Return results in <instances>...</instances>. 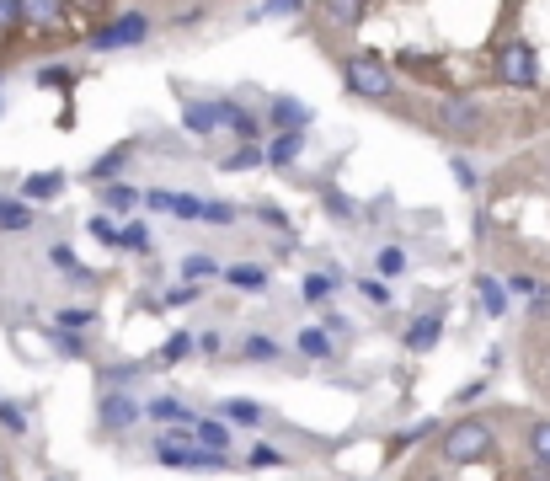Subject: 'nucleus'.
<instances>
[{
    "instance_id": "obj_42",
    "label": "nucleus",
    "mask_w": 550,
    "mask_h": 481,
    "mask_svg": "<svg viewBox=\"0 0 550 481\" xmlns=\"http://www.w3.org/2000/svg\"><path fill=\"white\" fill-rule=\"evenodd\" d=\"M0 428H6V433H27V412L17 407V401H0Z\"/></svg>"
},
{
    "instance_id": "obj_1",
    "label": "nucleus",
    "mask_w": 550,
    "mask_h": 481,
    "mask_svg": "<svg viewBox=\"0 0 550 481\" xmlns=\"http://www.w3.org/2000/svg\"><path fill=\"white\" fill-rule=\"evenodd\" d=\"M497 449V423L492 417H460L454 428H444V439H438V455L449 465H476Z\"/></svg>"
},
{
    "instance_id": "obj_11",
    "label": "nucleus",
    "mask_w": 550,
    "mask_h": 481,
    "mask_svg": "<svg viewBox=\"0 0 550 481\" xmlns=\"http://www.w3.org/2000/svg\"><path fill=\"white\" fill-rule=\"evenodd\" d=\"M70 0H17V22L22 27H38V33H49V27L65 22Z\"/></svg>"
},
{
    "instance_id": "obj_16",
    "label": "nucleus",
    "mask_w": 550,
    "mask_h": 481,
    "mask_svg": "<svg viewBox=\"0 0 550 481\" xmlns=\"http://www.w3.org/2000/svg\"><path fill=\"white\" fill-rule=\"evenodd\" d=\"M225 129H230L235 139H241V145H262V134H267V123H262L257 113H246V107H241V102H235V107H230V118H225Z\"/></svg>"
},
{
    "instance_id": "obj_39",
    "label": "nucleus",
    "mask_w": 550,
    "mask_h": 481,
    "mask_svg": "<svg viewBox=\"0 0 550 481\" xmlns=\"http://www.w3.org/2000/svg\"><path fill=\"white\" fill-rule=\"evenodd\" d=\"M358 294H364L369 305H380V310L390 305V289H385V278H369V273H364V278H358Z\"/></svg>"
},
{
    "instance_id": "obj_20",
    "label": "nucleus",
    "mask_w": 550,
    "mask_h": 481,
    "mask_svg": "<svg viewBox=\"0 0 550 481\" xmlns=\"http://www.w3.org/2000/svg\"><path fill=\"white\" fill-rule=\"evenodd\" d=\"M278 353H284V343H278V337H267V332L241 337V359H246V364H273Z\"/></svg>"
},
{
    "instance_id": "obj_54",
    "label": "nucleus",
    "mask_w": 550,
    "mask_h": 481,
    "mask_svg": "<svg viewBox=\"0 0 550 481\" xmlns=\"http://www.w3.org/2000/svg\"><path fill=\"white\" fill-rule=\"evenodd\" d=\"M0 113H6V102H0Z\"/></svg>"
},
{
    "instance_id": "obj_29",
    "label": "nucleus",
    "mask_w": 550,
    "mask_h": 481,
    "mask_svg": "<svg viewBox=\"0 0 550 481\" xmlns=\"http://www.w3.org/2000/svg\"><path fill=\"white\" fill-rule=\"evenodd\" d=\"M300 353H305V359H332V332H326V327H305L300 332Z\"/></svg>"
},
{
    "instance_id": "obj_33",
    "label": "nucleus",
    "mask_w": 550,
    "mask_h": 481,
    "mask_svg": "<svg viewBox=\"0 0 550 481\" xmlns=\"http://www.w3.org/2000/svg\"><path fill=\"white\" fill-rule=\"evenodd\" d=\"M187 353H198V337L193 332H171V343L161 348V359H155V364H182Z\"/></svg>"
},
{
    "instance_id": "obj_34",
    "label": "nucleus",
    "mask_w": 550,
    "mask_h": 481,
    "mask_svg": "<svg viewBox=\"0 0 550 481\" xmlns=\"http://www.w3.org/2000/svg\"><path fill=\"white\" fill-rule=\"evenodd\" d=\"M145 369H150V364H107V369H102V385H107V391H123V385L139 380Z\"/></svg>"
},
{
    "instance_id": "obj_31",
    "label": "nucleus",
    "mask_w": 550,
    "mask_h": 481,
    "mask_svg": "<svg viewBox=\"0 0 550 481\" xmlns=\"http://www.w3.org/2000/svg\"><path fill=\"white\" fill-rule=\"evenodd\" d=\"M225 278L235 289H267V268H257V262H235V268H225Z\"/></svg>"
},
{
    "instance_id": "obj_15",
    "label": "nucleus",
    "mask_w": 550,
    "mask_h": 481,
    "mask_svg": "<svg viewBox=\"0 0 550 481\" xmlns=\"http://www.w3.org/2000/svg\"><path fill=\"white\" fill-rule=\"evenodd\" d=\"M321 17L332 27H342V33H353V27L369 17V0H321Z\"/></svg>"
},
{
    "instance_id": "obj_23",
    "label": "nucleus",
    "mask_w": 550,
    "mask_h": 481,
    "mask_svg": "<svg viewBox=\"0 0 550 481\" xmlns=\"http://www.w3.org/2000/svg\"><path fill=\"white\" fill-rule=\"evenodd\" d=\"M219 417H225V423H241V428H257L267 412L257 407V401H241V396H230V401H219Z\"/></svg>"
},
{
    "instance_id": "obj_38",
    "label": "nucleus",
    "mask_w": 550,
    "mask_h": 481,
    "mask_svg": "<svg viewBox=\"0 0 550 481\" xmlns=\"http://www.w3.org/2000/svg\"><path fill=\"white\" fill-rule=\"evenodd\" d=\"M374 268H380V278H401L406 273V252L401 246H385V252L374 257Z\"/></svg>"
},
{
    "instance_id": "obj_22",
    "label": "nucleus",
    "mask_w": 550,
    "mask_h": 481,
    "mask_svg": "<svg viewBox=\"0 0 550 481\" xmlns=\"http://www.w3.org/2000/svg\"><path fill=\"white\" fill-rule=\"evenodd\" d=\"M102 209L107 214H134L139 209V193L129 182H102Z\"/></svg>"
},
{
    "instance_id": "obj_9",
    "label": "nucleus",
    "mask_w": 550,
    "mask_h": 481,
    "mask_svg": "<svg viewBox=\"0 0 550 481\" xmlns=\"http://www.w3.org/2000/svg\"><path fill=\"white\" fill-rule=\"evenodd\" d=\"M97 423H102L107 433L134 428V423H139V401H134L129 391H102V401H97Z\"/></svg>"
},
{
    "instance_id": "obj_50",
    "label": "nucleus",
    "mask_w": 550,
    "mask_h": 481,
    "mask_svg": "<svg viewBox=\"0 0 550 481\" xmlns=\"http://www.w3.org/2000/svg\"><path fill=\"white\" fill-rule=\"evenodd\" d=\"M481 396H486V380H470L465 391H460V401H481Z\"/></svg>"
},
{
    "instance_id": "obj_21",
    "label": "nucleus",
    "mask_w": 550,
    "mask_h": 481,
    "mask_svg": "<svg viewBox=\"0 0 550 481\" xmlns=\"http://www.w3.org/2000/svg\"><path fill=\"white\" fill-rule=\"evenodd\" d=\"M139 412H145V417H155V423H193V407H182V401L177 396H155L150 401V407H139Z\"/></svg>"
},
{
    "instance_id": "obj_47",
    "label": "nucleus",
    "mask_w": 550,
    "mask_h": 481,
    "mask_svg": "<svg viewBox=\"0 0 550 481\" xmlns=\"http://www.w3.org/2000/svg\"><path fill=\"white\" fill-rule=\"evenodd\" d=\"M246 465H284V455H278V449H267V444H257L246 455Z\"/></svg>"
},
{
    "instance_id": "obj_30",
    "label": "nucleus",
    "mask_w": 550,
    "mask_h": 481,
    "mask_svg": "<svg viewBox=\"0 0 550 481\" xmlns=\"http://www.w3.org/2000/svg\"><path fill=\"white\" fill-rule=\"evenodd\" d=\"M257 166H262V145H241L235 155H225V161H219V172H235V177H241V172H257Z\"/></svg>"
},
{
    "instance_id": "obj_53",
    "label": "nucleus",
    "mask_w": 550,
    "mask_h": 481,
    "mask_svg": "<svg viewBox=\"0 0 550 481\" xmlns=\"http://www.w3.org/2000/svg\"><path fill=\"white\" fill-rule=\"evenodd\" d=\"M422 481H444V476H422Z\"/></svg>"
},
{
    "instance_id": "obj_41",
    "label": "nucleus",
    "mask_w": 550,
    "mask_h": 481,
    "mask_svg": "<svg viewBox=\"0 0 550 481\" xmlns=\"http://www.w3.org/2000/svg\"><path fill=\"white\" fill-rule=\"evenodd\" d=\"M198 300H203V289H198V284H182V289H171L166 300H150V305L166 310V305H198Z\"/></svg>"
},
{
    "instance_id": "obj_27",
    "label": "nucleus",
    "mask_w": 550,
    "mask_h": 481,
    "mask_svg": "<svg viewBox=\"0 0 550 481\" xmlns=\"http://www.w3.org/2000/svg\"><path fill=\"white\" fill-rule=\"evenodd\" d=\"M305 0H262V6L246 11V22H267V17H300Z\"/></svg>"
},
{
    "instance_id": "obj_19",
    "label": "nucleus",
    "mask_w": 550,
    "mask_h": 481,
    "mask_svg": "<svg viewBox=\"0 0 550 481\" xmlns=\"http://www.w3.org/2000/svg\"><path fill=\"white\" fill-rule=\"evenodd\" d=\"M33 225H38V214H33L27 198H0V230L17 236V230H33Z\"/></svg>"
},
{
    "instance_id": "obj_35",
    "label": "nucleus",
    "mask_w": 550,
    "mask_h": 481,
    "mask_svg": "<svg viewBox=\"0 0 550 481\" xmlns=\"http://www.w3.org/2000/svg\"><path fill=\"white\" fill-rule=\"evenodd\" d=\"M49 343H54L59 359H86V337H81V332H65V327H59Z\"/></svg>"
},
{
    "instance_id": "obj_52",
    "label": "nucleus",
    "mask_w": 550,
    "mask_h": 481,
    "mask_svg": "<svg viewBox=\"0 0 550 481\" xmlns=\"http://www.w3.org/2000/svg\"><path fill=\"white\" fill-rule=\"evenodd\" d=\"M81 6H86V11H102V0H81Z\"/></svg>"
},
{
    "instance_id": "obj_24",
    "label": "nucleus",
    "mask_w": 550,
    "mask_h": 481,
    "mask_svg": "<svg viewBox=\"0 0 550 481\" xmlns=\"http://www.w3.org/2000/svg\"><path fill=\"white\" fill-rule=\"evenodd\" d=\"M337 284H342V273H337V268L310 273V278H305V305H326V300L337 294Z\"/></svg>"
},
{
    "instance_id": "obj_12",
    "label": "nucleus",
    "mask_w": 550,
    "mask_h": 481,
    "mask_svg": "<svg viewBox=\"0 0 550 481\" xmlns=\"http://www.w3.org/2000/svg\"><path fill=\"white\" fill-rule=\"evenodd\" d=\"M438 337H444V310H422V316H412V327H406V348L412 353H428L438 348Z\"/></svg>"
},
{
    "instance_id": "obj_48",
    "label": "nucleus",
    "mask_w": 550,
    "mask_h": 481,
    "mask_svg": "<svg viewBox=\"0 0 550 481\" xmlns=\"http://www.w3.org/2000/svg\"><path fill=\"white\" fill-rule=\"evenodd\" d=\"M508 289H518V294H540V284H534L529 273H513V278H508Z\"/></svg>"
},
{
    "instance_id": "obj_32",
    "label": "nucleus",
    "mask_w": 550,
    "mask_h": 481,
    "mask_svg": "<svg viewBox=\"0 0 550 481\" xmlns=\"http://www.w3.org/2000/svg\"><path fill=\"white\" fill-rule=\"evenodd\" d=\"M219 273V262L209 257V252H187V262H182V278L187 284H203V278H214Z\"/></svg>"
},
{
    "instance_id": "obj_26",
    "label": "nucleus",
    "mask_w": 550,
    "mask_h": 481,
    "mask_svg": "<svg viewBox=\"0 0 550 481\" xmlns=\"http://www.w3.org/2000/svg\"><path fill=\"white\" fill-rule=\"evenodd\" d=\"M524 444H529V455L550 471V417H540V423H529V428H524Z\"/></svg>"
},
{
    "instance_id": "obj_8",
    "label": "nucleus",
    "mask_w": 550,
    "mask_h": 481,
    "mask_svg": "<svg viewBox=\"0 0 550 481\" xmlns=\"http://www.w3.org/2000/svg\"><path fill=\"white\" fill-rule=\"evenodd\" d=\"M139 204H145V209H155V214H171V220H187V225H193L203 198H193V193H177V188H150V193H139Z\"/></svg>"
},
{
    "instance_id": "obj_25",
    "label": "nucleus",
    "mask_w": 550,
    "mask_h": 481,
    "mask_svg": "<svg viewBox=\"0 0 550 481\" xmlns=\"http://www.w3.org/2000/svg\"><path fill=\"white\" fill-rule=\"evenodd\" d=\"M321 204L332 209V220H342V225H353V220H358V204L337 188V182H326V188H321Z\"/></svg>"
},
{
    "instance_id": "obj_28",
    "label": "nucleus",
    "mask_w": 550,
    "mask_h": 481,
    "mask_svg": "<svg viewBox=\"0 0 550 481\" xmlns=\"http://www.w3.org/2000/svg\"><path fill=\"white\" fill-rule=\"evenodd\" d=\"M235 204H225V198H203L198 204V225H235Z\"/></svg>"
},
{
    "instance_id": "obj_17",
    "label": "nucleus",
    "mask_w": 550,
    "mask_h": 481,
    "mask_svg": "<svg viewBox=\"0 0 550 481\" xmlns=\"http://www.w3.org/2000/svg\"><path fill=\"white\" fill-rule=\"evenodd\" d=\"M65 172H38V177H27L22 182V198H27V204H49V198H59V193H65Z\"/></svg>"
},
{
    "instance_id": "obj_14",
    "label": "nucleus",
    "mask_w": 550,
    "mask_h": 481,
    "mask_svg": "<svg viewBox=\"0 0 550 481\" xmlns=\"http://www.w3.org/2000/svg\"><path fill=\"white\" fill-rule=\"evenodd\" d=\"M129 155H134V139H123V145H113V150H102L97 155V161H91V182H97V188H102V182H118L123 177V166H129Z\"/></svg>"
},
{
    "instance_id": "obj_36",
    "label": "nucleus",
    "mask_w": 550,
    "mask_h": 481,
    "mask_svg": "<svg viewBox=\"0 0 550 481\" xmlns=\"http://www.w3.org/2000/svg\"><path fill=\"white\" fill-rule=\"evenodd\" d=\"M38 86H49V91H70V86H75V70H70V65H43V70H38Z\"/></svg>"
},
{
    "instance_id": "obj_7",
    "label": "nucleus",
    "mask_w": 550,
    "mask_h": 481,
    "mask_svg": "<svg viewBox=\"0 0 550 481\" xmlns=\"http://www.w3.org/2000/svg\"><path fill=\"white\" fill-rule=\"evenodd\" d=\"M230 107H235L230 97H203V102H198V97H187V91H182V129L198 134V139L214 134V129H225Z\"/></svg>"
},
{
    "instance_id": "obj_46",
    "label": "nucleus",
    "mask_w": 550,
    "mask_h": 481,
    "mask_svg": "<svg viewBox=\"0 0 550 481\" xmlns=\"http://www.w3.org/2000/svg\"><path fill=\"white\" fill-rule=\"evenodd\" d=\"M257 220H262V225H273V230H284V225H289V214L278 209V204H262V209H257Z\"/></svg>"
},
{
    "instance_id": "obj_10",
    "label": "nucleus",
    "mask_w": 550,
    "mask_h": 481,
    "mask_svg": "<svg viewBox=\"0 0 550 481\" xmlns=\"http://www.w3.org/2000/svg\"><path fill=\"white\" fill-rule=\"evenodd\" d=\"M305 139H310V129H278V134H273V139H267V145H262V161L284 172V166H294V161H300Z\"/></svg>"
},
{
    "instance_id": "obj_6",
    "label": "nucleus",
    "mask_w": 550,
    "mask_h": 481,
    "mask_svg": "<svg viewBox=\"0 0 550 481\" xmlns=\"http://www.w3.org/2000/svg\"><path fill=\"white\" fill-rule=\"evenodd\" d=\"M150 38V17L145 11H118L107 27H97L91 33V49L97 54H113V49H139V43Z\"/></svg>"
},
{
    "instance_id": "obj_40",
    "label": "nucleus",
    "mask_w": 550,
    "mask_h": 481,
    "mask_svg": "<svg viewBox=\"0 0 550 481\" xmlns=\"http://www.w3.org/2000/svg\"><path fill=\"white\" fill-rule=\"evenodd\" d=\"M91 236H97L102 246H113V252H123V230H118L113 220H102V214L91 220Z\"/></svg>"
},
{
    "instance_id": "obj_55",
    "label": "nucleus",
    "mask_w": 550,
    "mask_h": 481,
    "mask_svg": "<svg viewBox=\"0 0 550 481\" xmlns=\"http://www.w3.org/2000/svg\"><path fill=\"white\" fill-rule=\"evenodd\" d=\"M545 166H550V155H545Z\"/></svg>"
},
{
    "instance_id": "obj_44",
    "label": "nucleus",
    "mask_w": 550,
    "mask_h": 481,
    "mask_svg": "<svg viewBox=\"0 0 550 481\" xmlns=\"http://www.w3.org/2000/svg\"><path fill=\"white\" fill-rule=\"evenodd\" d=\"M91 321H97V316H91V310L86 305H65V310H59V327H65V332H81V327H91Z\"/></svg>"
},
{
    "instance_id": "obj_13",
    "label": "nucleus",
    "mask_w": 550,
    "mask_h": 481,
    "mask_svg": "<svg viewBox=\"0 0 550 481\" xmlns=\"http://www.w3.org/2000/svg\"><path fill=\"white\" fill-rule=\"evenodd\" d=\"M310 118H316V113H310L300 97H289V91L267 102V123H273V129H310Z\"/></svg>"
},
{
    "instance_id": "obj_43",
    "label": "nucleus",
    "mask_w": 550,
    "mask_h": 481,
    "mask_svg": "<svg viewBox=\"0 0 550 481\" xmlns=\"http://www.w3.org/2000/svg\"><path fill=\"white\" fill-rule=\"evenodd\" d=\"M49 262H54L59 273H75V268H81V262H75V246H70V241H54V246H49Z\"/></svg>"
},
{
    "instance_id": "obj_18",
    "label": "nucleus",
    "mask_w": 550,
    "mask_h": 481,
    "mask_svg": "<svg viewBox=\"0 0 550 481\" xmlns=\"http://www.w3.org/2000/svg\"><path fill=\"white\" fill-rule=\"evenodd\" d=\"M476 294H481V310L486 316H508V284H502V278H492V273H481L476 278Z\"/></svg>"
},
{
    "instance_id": "obj_49",
    "label": "nucleus",
    "mask_w": 550,
    "mask_h": 481,
    "mask_svg": "<svg viewBox=\"0 0 550 481\" xmlns=\"http://www.w3.org/2000/svg\"><path fill=\"white\" fill-rule=\"evenodd\" d=\"M219 348H225V343H219V332H203V337H198V353H209V359H214Z\"/></svg>"
},
{
    "instance_id": "obj_4",
    "label": "nucleus",
    "mask_w": 550,
    "mask_h": 481,
    "mask_svg": "<svg viewBox=\"0 0 550 481\" xmlns=\"http://www.w3.org/2000/svg\"><path fill=\"white\" fill-rule=\"evenodd\" d=\"M497 81L513 86V91H534V86H540V54H534L529 38L497 43Z\"/></svg>"
},
{
    "instance_id": "obj_2",
    "label": "nucleus",
    "mask_w": 550,
    "mask_h": 481,
    "mask_svg": "<svg viewBox=\"0 0 550 481\" xmlns=\"http://www.w3.org/2000/svg\"><path fill=\"white\" fill-rule=\"evenodd\" d=\"M433 129L444 139H486V129H492V113H486V102H476L470 91H454V97H444L433 107Z\"/></svg>"
},
{
    "instance_id": "obj_3",
    "label": "nucleus",
    "mask_w": 550,
    "mask_h": 481,
    "mask_svg": "<svg viewBox=\"0 0 550 481\" xmlns=\"http://www.w3.org/2000/svg\"><path fill=\"white\" fill-rule=\"evenodd\" d=\"M342 86L353 91V97H369V102H396V75H390L385 59L374 54H348L342 59Z\"/></svg>"
},
{
    "instance_id": "obj_45",
    "label": "nucleus",
    "mask_w": 550,
    "mask_h": 481,
    "mask_svg": "<svg viewBox=\"0 0 550 481\" xmlns=\"http://www.w3.org/2000/svg\"><path fill=\"white\" fill-rule=\"evenodd\" d=\"M123 252H150V230L145 225H129V230H123Z\"/></svg>"
},
{
    "instance_id": "obj_37",
    "label": "nucleus",
    "mask_w": 550,
    "mask_h": 481,
    "mask_svg": "<svg viewBox=\"0 0 550 481\" xmlns=\"http://www.w3.org/2000/svg\"><path fill=\"white\" fill-rule=\"evenodd\" d=\"M449 172H454V182H460L465 193H476V188H481V172L470 166V155H454V161H449Z\"/></svg>"
},
{
    "instance_id": "obj_5",
    "label": "nucleus",
    "mask_w": 550,
    "mask_h": 481,
    "mask_svg": "<svg viewBox=\"0 0 550 481\" xmlns=\"http://www.w3.org/2000/svg\"><path fill=\"white\" fill-rule=\"evenodd\" d=\"M155 460L171 465V471H230V455L225 449H209V444H171V439H155Z\"/></svg>"
},
{
    "instance_id": "obj_51",
    "label": "nucleus",
    "mask_w": 550,
    "mask_h": 481,
    "mask_svg": "<svg viewBox=\"0 0 550 481\" xmlns=\"http://www.w3.org/2000/svg\"><path fill=\"white\" fill-rule=\"evenodd\" d=\"M0 481H11V465H6V455H0Z\"/></svg>"
}]
</instances>
